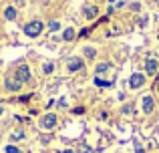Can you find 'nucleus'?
Wrapping results in <instances>:
<instances>
[{
	"label": "nucleus",
	"mask_w": 159,
	"mask_h": 153,
	"mask_svg": "<svg viewBox=\"0 0 159 153\" xmlns=\"http://www.w3.org/2000/svg\"><path fill=\"white\" fill-rule=\"evenodd\" d=\"M43 30H44V24L40 22V20H32V22L24 24V34L30 36V38H36Z\"/></svg>",
	"instance_id": "obj_1"
},
{
	"label": "nucleus",
	"mask_w": 159,
	"mask_h": 153,
	"mask_svg": "<svg viewBox=\"0 0 159 153\" xmlns=\"http://www.w3.org/2000/svg\"><path fill=\"white\" fill-rule=\"evenodd\" d=\"M40 127L47 129V131L54 129V127H57V115H54V113H47L43 119H40Z\"/></svg>",
	"instance_id": "obj_2"
},
{
	"label": "nucleus",
	"mask_w": 159,
	"mask_h": 153,
	"mask_svg": "<svg viewBox=\"0 0 159 153\" xmlns=\"http://www.w3.org/2000/svg\"><path fill=\"white\" fill-rule=\"evenodd\" d=\"M14 77L18 79L20 83H28V81H30V69H28L26 65H20V67L16 69V75Z\"/></svg>",
	"instance_id": "obj_3"
},
{
	"label": "nucleus",
	"mask_w": 159,
	"mask_h": 153,
	"mask_svg": "<svg viewBox=\"0 0 159 153\" xmlns=\"http://www.w3.org/2000/svg\"><path fill=\"white\" fill-rule=\"evenodd\" d=\"M143 83H145V75H143V73H133L131 79H129V87H131V89H139Z\"/></svg>",
	"instance_id": "obj_4"
},
{
	"label": "nucleus",
	"mask_w": 159,
	"mask_h": 153,
	"mask_svg": "<svg viewBox=\"0 0 159 153\" xmlns=\"http://www.w3.org/2000/svg\"><path fill=\"white\" fill-rule=\"evenodd\" d=\"M66 69H69V73L83 71V69H85V61L83 59H70L69 63H66Z\"/></svg>",
	"instance_id": "obj_5"
},
{
	"label": "nucleus",
	"mask_w": 159,
	"mask_h": 153,
	"mask_svg": "<svg viewBox=\"0 0 159 153\" xmlns=\"http://www.w3.org/2000/svg\"><path fill=\"white\" fill-rule=\"evenodd\" d=\"M4 87H6L8 91H20L22 83H20L16 77H6V79H4Z\"/></svg>",
	"instance_id": "obj_6"
},
{
	"label": "nucleus",
	"mask_w": 159,
	"mask_h": 153,
	"mask_svg": "<svg viewBox=\"0 0 159 153\" xmlns=\"http://www.w3.org/2000/svg\"><path fill=\"white\" fill-rule=\"evenodd\" d=\"M157 69H159V63H157L155 59H149L147 63H145V71H147L149 75H155V73H157Z\"/></svg>",
	"instance_id": "obj_7"
},
{
	"label": "nucleus",
	"mask_w": 159,
	"mask_h": 153,
	"mask_svg": "<svg viewBox=\"0 0 159 153\" xmlns=\"http://www.w3.org/2000/svg\"><path fill=\"white\" fill-rule=\"evenodd\" d=\"M151 111H153V97H151V95H145V97H143V113H151Z\"/></svg>",
	"instance_id": "obj_8"
},
{
	"label": "nucleus",
	"mask_w": 159,
	"mask_h": 153,
	"mask_svg": "<svg viewBox=\"0 0 159 153\" xmlns=\"http://www.w3.org/2000/svg\"><path fill=\"white\" fill-rule=\"evenodd\" d=\"M83 12H85V18L87 20H93L95 16L99 14V8L97 6H85V10H83Z\"/></svg>",
	"instance_id": "obj_9"
},
{
	"label": "nucleus",
	"mask_w": 159,
	"mask_h": 153,
	"mask_svg": "<svg viewBox=\"0 0 159 153\" xmlns=\"http://www.w3.org/2000/svg\"><path fill=\"white\" fill-rule=\"evenodd\" d=\"M97 75H101V73H107V71H111V63H107V61H103V63H99L97 65Z\"/></svg>",
	"instance_id": "obj_10"
},
{
	"label": "nucleus",
	"mask_w": 159,
	"mask_h": 153,
	"mask_svg": "<svg viewBox=\"0 0 159 153\" xmlns=\"http://www.w3.org/2000/svg\"><path fill=\"white\" fill-rule=\"evenodd\" d=\"M4 16H6V20H16V8L8 6L6 10H4Z\"/></svg>",
	"instance_id": "obj_11"
},
{
	"label": "nucleus",
	"mask_w": 159,
	"mask_h": 153,
	"mask_svg": "<svg viewBox=\"0 0 159 153\" xmlns=\"http://www.w3.org/2000/svg\"><path fill=\"white\" fill-rule=\"evenodd\" d=\"M75 36H77V32H75V28H66L65 32H62V38L69 43V40H75Z\"/></svg>",
	"instance_id": "obj_12"
},
{
	"label": "nucleus",
	"mask_w": 159,
	"mask_h": 153,
	"mask_svg": "<svg viewBox=\"0 0 159 153\" xmlns=\"http://www.w3.org/2000/svg\"><path fill=\"white\" fill-rule=\"evenodd\" d=\"M95 85L97 87H111L113 81H105V79H95Z\"/></svg>",
	"instance_id": "obj_13"
},
{
	"label": "nucleus",
	"mask_w": 159,
	"mask_h": 153,
	"mask_svg": "<svg viewBox=\"0 0 159 153\" xmlns=\"http://www.w3.org/2000/svg\"><path fill=\"white\" fill-rule=\"evenodd\" d=\"M95 55H97V51H95V48L85 47V56H87V59H95Z\"/></svg>",
	"instance_id": "obj_14"
},
{
	"label": "nucleus",
	"mask_w": 159,
	"mask_h": 153,
	"mask_svg": "<svg viewBox=\"0 0 159 153\" xmlns=\"http://www.w3.org/2000/svg\"><path fill=\"white\" fill-rule=\"evenodd\" d=\"M48 28H51V30L54 32V30H58V28H61V24H58L57 20H51V22H48Z\"/></svg>",
	"instance_id": "obj_15"
},
{
	"label": "nucleus",
	"mask_w": 159,
	"mask_h": 153,
	"mask_svg": "<svg viewBox=\"0 0 159 153\" xmlns=\"http://www.w3.org/2000/svg\"><path fill=\"white\" fill-rule=\"evenodd\" d=\"M4 151H6V153H22V151L18 149V147H14V145H8V147H6Z\"/></svg>",
	"instance_id": "obj_16"
},
{
	"label": "nucleus",
	"mask_w": 159,
	"mask_h": 153,
	"mask_svg": "<svg viewBox=\"0 0 159 153\" xmlns=\"http://www.w3.org/2000/svg\"><path fill=\"white\" fill-rule=\"evenodd\" d=\"M43 71H44V73H47V75H48V73H52V71H54V65L47 63V65H44V67H43Z\"/></svg>",
	"instance_id": "obj_17"
},
{
	"label": "nucleus",
	"mask_w": 159,
	"mask_h": 153,
	"mask_svg": "<svg viewBox=\"0 0 159 153\" xmlns=\"http://www.w3.org/2000/svg\"><path fill=\"white\" fill-rule=\"evenodd\" d=\"M22 137H24V133H22V131H16V133L12 135V139H22Z\"/></svg>",
	"instance_id": "obj_18"
},
{
	"label": "nucleus",
	"mask_w": 159,
	"mask_h": 153,
	"mask_svg": "<svg viewBox=\"0 0 159 153\" xmlns=\"http://www.w3.org/2000/svg\"><path fill=\"white\" fill-rule=\"evenodd\" d=\"M75 113H77V115H83V113H85V107H77V109H75Z\"/></svg>",
	"instance_id": "obj_19"
},
{
	"label": "nucleus",
	"mask_w": 159,
	"mask_h": 153,
	"mask_svg": "<svg viewBox=\"0 0 159 153\" xmlns=\"http://www.w3.org/2000/svg\"><path fill=\"white\" fill-rule=\"evenodd\" d=\"M135 151H137V153H145V149H143V147H139V145L135 147Z\"/></svg>",
	"instance_id": "obj_20"
},
{
	"label": "nucleus",
	"mask_w": 159,
	"mask_h": 153,
	"mask_svg": "<svg viewBox=\"0 0 159 153\" xmlns=\"http://www.w3.org/2000/svg\"><path fill=\"white\" fill-rule=\"evenodd\" d=\"M14 4H24V0H14Z\"/></svg>",
	"instance_id": "obj_21"
},
{
	"label": "nucleus",
	"mask_w": 159,
	"mask_h": 153,
	"mask_svg": "<svg viewBox=\"0 0 159 153\" xmlns=\"http://www.w3.org/2000/svg\"><path fill=\"white\" fill-rule=\"evenodd\" d=\"M2 113H4V107H2V105H0V115H2Z\"/></svg>",
	"instance_id": "obj_22"
}]
</instances>
